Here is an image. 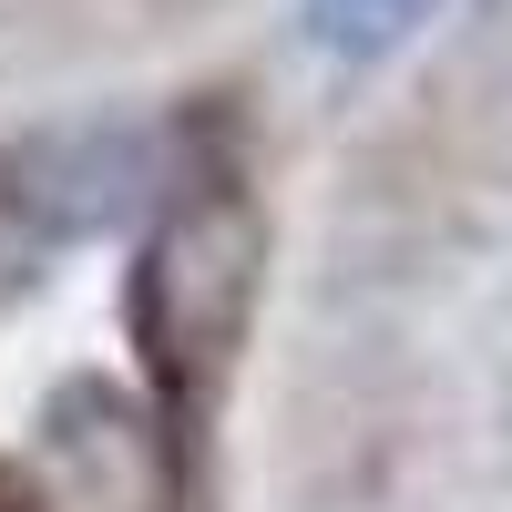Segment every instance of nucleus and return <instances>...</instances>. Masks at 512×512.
Wrapping results in <instances>:
<instances>
[{"mask_svg":"<svg viewBox=\"0 0 512 512\" xmlns=\"http://www.w3.org/2000/svg\"><path fill=\"white\" fill-rule=\"evenodd\" d=\"M185 461L144 390L123 379H62L31 410L21 441V502L31 512H175Z\"/></svg>","mask_w":512,"mask_h":512,"instance_id":"nucleus-2","label":"nucleus"},{"mask_svg":"<svg viewBox=\"0 0 512 512\" xmlns=\"http://www.w3.org/2000/svg\"><path fill=\"white\" fill-rule=\"evenodd\" d=\"M431 11H451V0H308V41L328 62H379V52H400Z\"/></svg>","mask_w":512,"mask_h":512,"instance_id":"nucleus-4","label":"nucleus"},{"mask_svg":"<svg viewBox=\"0 0 512 512\" xmlns=\"http://www.w3.org/2000/svg\"><path fill=\"white\" fill-rule=\"evenodd\" d=\"M154 175H164V154H154V134H134V123H93V134H62V144H41L31 154V205L41 216H62V226H113V216H134V205L154 195Z\"/></svg>","mask_w":512,"mask_h":512,"instance_id":"nucleus-3","label":"nucleus"},{"mask_svg":"<svg viewBox=\"0 0 512 512\" xmlns=\"http://www.w3.org/2000/svg\"><path fill=\"white\" fill-rule=\"evenodd\" d=\"M256 277H267V226L236 185H195L175 216L144 236L134 267V338L164 379H216L246 338Z\"/></svg>","mask_w":512,"mask_h":512,"instance_id":"nucleus-1","label":"nucleus"}]
</instances>
